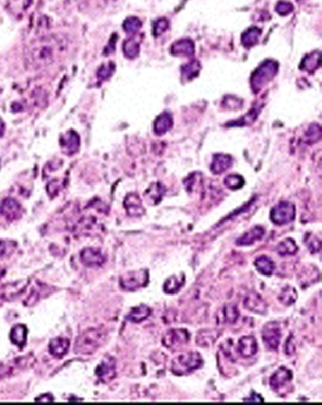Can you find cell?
Returning a JSON list of instances; mask_svg holds the SVG:
<instances>
[{"label":"cell","instance_id":"21","mask_svg":"<svg viewBox=\"0 0 322 405\" xmlns=\"http://www.w3.org/2000/svg\"><path fill=\"white\" fill-rule=\"evenodd\" d=\"M184 284H185L184 274L182 273L181 275H173L164 282V293L168 295H174L181 290Z\"/></svg>","mask_w":322,"mask_h":405},{"label":"cell","instance_id":"36","mask_svg":"<svg viewBox=\"0 0 322 405\" xmlns=\"http://www.w3.org/2000/svg\"><path fill=\"white\" fill-rule=\"evenodd\" d=\"M142 27V22L139 18L131 16L127 18L123 23V29L128 34H135Z\"/></svg>","mask_w":322,"mask_h":405},{"label":"cell","instance_id":"20","mask_svg":"<svg viewBox=\"0 0 322 405\" xmlns=\"http://www.w3.org/2000/svg\"><path fill=\"white\" fill-rule=\"evenodd\" d=\"M165 191L166 189L162 183L156 182L148 187V189L145 193V197L147 202L150 203L151 205H156L161 202Z\"/></svg>","mask_w":322,"mask_h":405},{"label":"cell","instance_id":"8","mask_svg":"<svg viewBox=\"0 0 322 405\" xmlns=\"http://www.w3.org/2000/svg\"><path fill=\"white\" fill-rule=\"evenodd\" d=\"M262 338L266 347L270 351H277L281 339V330L277 322H270L264 325L262 332Z\"/></svg>","mask_w":322,"mask_h":405},{"label":"cell","instance_id":"19","mask_svg":"<svg viewBox=\"0 0 322 405\" xmlns=\"http://www.w3.org/2000/svg\"><path fill=\"white\" fill-rule=\"evenodd\" d=\"M233 164V158L227 154H216L213 157L211 171L214 174H222Z\"/></svg>","mask_w":322,"mask_h":405},{"label":"cell","instance_id":"26","mask_svg":"<svg viewBox=\"0 0 322 405\" xmlns=\"http://www.w3.org/2000/svg\"><path fill=\"white\" fill-rule=\"evenodd\" d=\"M321 64V54L320 52H313L305 56L301 64L300 68L309 73H314Z\"/></svg>","mask_w":322,"mask_h":405},{"label":"cell","instance_id":"17","mask_svg":"<svg viewBox=\"0 0 322 405\" xmlns=\"http://www.w3.org/2000/svg\"><path fill=\"white\" fill-rule=\"evenodd\" d=\"M171 54L180 57H190L195 53V45L190 39H181L176 41L171 46Z\"/></svg>","mask_w":322,"mask_h":405},{"label":"cell","instance_id":"38","mask_svg":"<svg viewBox=\"0 0 322 405\" xmlns=\"http://www.w3.org/2000/svg\"><path fill=\"white\" fill-rule=\"evenodd\" d=\"M305 244L307 246V248L309 249L312 253H316L319 252L320 249H321V242L319 239H317L316 236L314 235H307V238L305 239Z\"/></svg>","mask_w":322,"mask_h":405},{"label":"cell","instance_id":"2","mask_svg":"<svg viewBox=\"0 0 322 405\" xmlns=\"http://www.w3.org/2000/svg\"><path fill=\"white\" fill-rule=\"evenodd\" d=\"M203 365V359L197 352L182 353L171 361L170 370L177 376H183L200 369Z\"/></svg>","mask_w":322,"mask_h":405},{"label":"cell","instance_id":"28","mask_svg":"<svg viewBox=\"0 0 322 405\" xmlns=\"http://www.w3.org/2000/svg\"><path fill=\"white\" fill-rule=\"evenodd\" d=\"M261 34H262V31L260 29H257V28L253 27V28H251V29L246 30L242 34L241 42H242L243 46L245 47H248V48L254 47L257 44Z\"/></svg>","mask_w":322,"mask_h":405},{"label":"cell","instance_id":"7","mask_svg":"<svg viewBox=\"0 0 322 405\" xmlns=\"http://www.w3.org/2000/svg\"><path fill=\"white\" fill-rule=\"evenodd\" d=\"M190 339L189 332L184 329H172L165 333L163 337V345L171 351H176L179 347L187 344Z\"/></svg>","mask_w":322,"mask_h":405},{"label":"cell","instance_id":"31","mask_svg":"<svg viewBox=\"0 0 322 405\" xmlns=\"http://www.w3.org/2000/svg\"><path fill=\"white\" fill-rule=\"evenodd\" d=\"M298 299V293L294 287L291 286H287L283 289L281 290L280 296H279V300L281 301L282 304L289 306L294 304Z\"/></svg>","mask_w":322,"mask_h":405},{"label":"cell","instance_id":"42","mask_svg":"<svg viewBox=\"0 0 322 405\" xmlns=\"http://www.w3.org/2000/svg\"><path fill=\"white\" fill-rule=\"evenodd\" d=\"M244 401L249 402V403H261V402H263V398L259 394L252 392L250 397L244 399Z\"/></svg>","mask_w":322,"mask_h":405},{"label":"cell","instance_id":"3","mask_svg":"<svg viewBox=\"0 0 322 405\" xmlns=\"http://www.w3.org/2000/svg\"><path fill=\"white\" fill-rule=\"evenodd\" d=\"M279 70V64L273 60H267L252 73L251 86L254 93L260 92L270 82Z\"/></svg>","mask_w":322,"mask_h":405},{"label":"cell","instance_id":"39","mask_svg":"<svg viewBox=\"0 0 322 405\" xmlns=\"http://www.w3.org/2000/svg\"><path fill=\"white\" fill-rule=\"evenodd\" d=\"M168 21L165 18H160L153 25V34L154 36H160L163 34L166 29H168Z\"/></svg>","mask_w":322,"mask_h":405},{"label":"cell","instance_id":"15","mask_svg":"<svg viewBox=\"0 0 322 405\" xmlns=\"http://www.w3.org/2000/svg\"><path fill=\"white\" fill-rule=\"evenodd\" d=\"M81 259L85 266L90 267L102 266L105 263V257L101 253L100 249L93 248L83 249L81 253Z\"/></svg>","mask_w":322,"mask_h":405},{"label":"cell","instance_id":"10","mask_svg":"<svg viewBox=\"0 0 322 405\" xmlns=\"http://www.w3.org/2000/svg\"><path fill=\"white\" fill-rule=\"evenodd\" d=\"M116 360L109 356L106 357L101 363L100 365L98 366L97 369V375L100 378V381L103 382H110L115 379V377L117 375V371H116Z\"/></svg>","mask_w":322,"mask_h":405},{"label":"cell","instance_id":"41","mask_svg":"<svg viewBox=\"0 0 322 405\" xmlns=\"http://www.w3.org/2000/svg\"><path fill=\"white\" fill-rule=\"evenodd\" d=\"M113 71H115V65H113L112 63L103 64V65L100 67L99 72H98V77H99L100 79H101V80L105 81V80L109 79V78L112 75Z\"/></svg>","mask_w":322,"mask_h":405},{"label":"cell","instance_id":"13","mask_svg":"<svg viewBox=\"0 0 322 405\" xmlns=\"http://www.w3.org/2000/svg\"><path fill=\"white\" fill-rule=\"evenodd\" d=\"M60 144L62 146L63 152L66 155L71 156L79 151L80 137L74 131H69L61 137Z\"/></svg>","mask_w":322,"mask_h":405},{"label":"cell","instance_id":"46","mask_svg":"<svg viewBox=\"0 0 322 405\" xmlns=\"http://www.w3.org/2000/svg\"><path fill=\"white\" fill-rule=\"evenodd\" d=\"M5 250H6V246H5V243L0 241V257H1V256H3L4 252H5Z\"/></svg>","mask_w":322,"mask_h":405},{"label":"cell","instance_id":"43","mask_svg":"<svg viewBox=\"0 0 322 405\" xmlns=\"http://www.w3.org/2000/svg\"><path fill=\"white\" fill-rule=\"evenodd\" d=\"M96 1L99 4V6L105 9L107 7L111 6L112 4H115L118 0H96Z\"/></svg>","mask_w":322,"mask_h":405},{"label":"cell","instance_id":"23","mask_svg":"<svg viewBox=\"0 0 322 405\" xmlns=\"http://www.w3.org/2000/svg\"><path fill=\"white\" fill-rule=\"evenodd\" d=\"M173 125V119L169 113L164 112L154 122V132L157 135H163L168 132Z\"/></svg>","mask_w":322,"mask_h":405},{"label":"cell","instance_id":"22","mask_svg":"<svg viewBox=\"0 0 322 405\" xmlns=\"http://www.w3.org/2000/svg\"><path fill=\"white\" fill-rule=\"evenodd\" d=\"M151 315V309L146 304H140L139 306L135 307L131 309L129 315L126 317L132 323H140L142 321L146 320Z\"/></svg>","mask_w":322,"mask_h":405},{"label":"cell","instance_id":"12","mask_svg":"<svg viewBox=\"0 0 322 405\" xmlns=\"http://www.w3.org/2000/svg\"><path fill=\"white\" fill-rule=\"evenodd\" d=\"M258 352V344L255 337L246 336L241 337L237 344V353L242 358H251Z\"/></svg>","mask_w":322,"mask_h":405},{"label":"cell","instance_id":"33","mask_svg":"<svg viewBox=\"0 0 322 405\" xmlns=\"http://www.w3.org/2000/svg\"><path fill=\"white\" fill-rule=\"evenodd\" d=\"M123 51L127 58L135 59L138 56L140 51L139 44L132 38L125 41L123 45Z\"/></svg>","mask_w":322,"mask_h":405},{"label":"cell","instance_id":"5","mask_svg":"<svg viewBox=\"0 0 322 405\" xmlns=\"http://www.w3.org/2000/svg\"><path fill=\"white\" fill-rule=\"evenodd\" d=\"M149 282V274L146 269L129 271L124 274L119 280L120 286L126 291H135L145 287Z\"/></svg>","mask_w":322,"mask_h":405},{"label":"cell","instance_id":"40","mask_svg":"<svg viewBox=\"0 0 322 405\" xmlns=\"http://www.w3.org/2000/svg\"><path fill=\"white\" fill-rule=\"evenodd\" d=\"M275 10L276 12H278L280 15L285 16V15H287L290 12H293L294 7H293L292 3L288 2V1H280L276 5Z\"/></svg>","mask_w":322,"mask_h":405},{"label":"cell","instance_id":"6","mask_svg":"<svg viewBox=\"0 0 322 405\" xmlns=\"http://www.w3.org/2000/svg\"><path fill=\"white\" fill-rule=\"evenodd\" d=\"M296 208L295 205L288 201H281L276 204L270 211V220L276 225H286L295 219Z\"/></svg>","mask_w":322,"mask_h":405},{"label":"cell","instance_id":"35","mask_svg":"<svg viewBox=\"0 0 322 405\" xmlns=\"http://www.w3.org/2000/svg\"><path fill=\"white\" fill-rule=\"evenodd\" d=\"M321 138V127L318 124L311 125L305 133V140L307 144H315Z\"/></svg>","mask_w":322,"mask_h":405},{"label":"cell","instance_id":"24","mask_svg":"<svg viewBox=\"0 0 322 405\" xmlns=\"http://www.w3.org/2000/svg\"><path fill=\"white\" fill-rule=\"evenodd\" d=\"M69 345L70 343L68 339L63 337H57L49 343V353H51L53 356L61 358L65 356V353L68 352Z\"/></svg>","mask_w":322,"mask_h":405},{"label":"cell","instance_id":"30","mask_svg":"<svg viewBox=\"0 0 322 405\" xmlns=\"http://www.w3.org/2000/svg\"><path fill=\"white\" fill-rule=\"evenodd\" d=\"M199 71H200V64L198 61L194 60L192 62H190L189 64H185V65L182 66V79H184L186 81H190V80L194 79L195 77L199 75Z\"/></svg>","mask_w":322,"mask_h":405},{"label":"cell","instance_id":"9","mask_svg":"<svg viewBox=\"0 0 322 405\" xmlns=\"http://www.w3.org/2000/svg\"><path fill=\"white\" fill-rule=\"evenodd\" d=\"M244 307L250 312L264 315L268 312V304L263 298L256 292L248 293L244 300Z\"/></svg>","mask_w":322,"mask_h":405},{"label":"cell","instance_id":"37","mask_svg":"<svg viewBox=\"0 0 322 405\" xmlns=\"http://www.w3.org/2000/svg\"><path fill=\"white\" fill-rule=\"evenodd\" d=\"M259 113H260L259 108H253L249 112V114H247L246 116H243L239 120L232 122V125H229V126H245V125L252 124L256 120Z\"/></svg>","mask_w":322,"mask_h":405},{"label":"cell","instance_id":"18","mask_svg":"<svg viewBox=\"0 0 322 405\" xmlns=\"http://www.w3.org/2000/svg\"><path fill=\"white\" fill-rule=\"evenodd\" d=\"M264 229L262 226H255L250 231L245 232L241 237L236 240L237 246H251L252 244L261 240L264 235Z\"/></svg>","mask_w":322,"mask_h":405},{"label":"cell","instance_id":"4","mask_svg":"<svg viewBox=\"0 0 322 405\" xmlns=\"http://www.w3.org/2000/svg\"><path fill=\"white\" fill-rule=\"evenodd\" d=\"M103 340L101 330L91 329L86 330L77 338L75 352L80 354H91L94 353Z\"/></svg>","mask_w":322,"mask_h":405},{"label":"cell","instance_id":"45","mask_svg":"<svg viewBox=\"0 0 322 405\" xmlns=\"http://www.w3.org/2000/svg\"><path fill=\"white\" fill-rule=\"evenodd\" d=\"M4 132H5V124H4L3 120L0 118V137L3 136Z\"/></svg>","mask_w":322,"mask_h":405},{"label":"cell","instance_id":"27","mask_svg":"<svg viewBox=\"0 0 322 405\" xmlns=\"http://www.w3.org/2000/svg\"><path fill=\"white\" fill-rule=\"evenodd\" d=\"M298 246L292 238H287L281 241L277 246V252L281 257L292 256L298 252Z\"/></svg>","mask_w":322,"mask_h":405},{"label":"cell","instance_id":"11","mask_svg":"<svg viewBox=\"0 0 322 405\" xmlns=\"http://www.w3.org/2000/svg\"><path fill=\"white\" fill-rule=\"evenodd\" d=\"M292 379V371L285 366H281L270 377V388H272L274 391H278L281 388H285L288 382H291Z\"/></svg>","mask_w":322,"mask_h":405},{"label":"cell","instance_id":"32","mask_svg":"<svg viewBox=\"0 0 322 405\" xmlns=\"http://www.w3.org/2000/svg\"><path fill=\"white\" fill-rule=\"evenodd\" d=\"M223 316L224 321L228 324H234L240 316L237 307L234 304H227L223 309Z\"/></svg>","mask_w":322,"mask_h":405},{"label":"cell","instance_id":"34","mask_svg":"<svg viewBox=\"0 0 322 405\" xmlns=\"http://www.w3.org/2000/svg\"><path fill=\"white\" fill-rule=\"evenodd\" d=\"M224 185L231 190H238L245 185V179L240 175H229L224 179Z\"/></svg>","mask_w":322,"mask_h":405},{"label":"cell","instance_id":"1","mask_svg":"<svg viewBox=\"0 0 322 405\" xmlns=\"http://www.w3.org/2000/svg\"><path fill=\"white\" fill-rule=\"evenodd\" d=\"M67 48L68 40L65 35L43 36L31 42L25 49V63L29 69L47 68L62 58Z\"/></svg>","mask_w":322,"mask_h":405},{"label":"cell","instance_id":"16","mask_svg":"<svg viewBox=\"0 0 322 405\" xmlns=\"http://www.w3.org/2000/svg\"><path fill=\"white\" fill-rule=\"evenodd\" d=\"M0 213L8 220H15L20 217L22 209L20 204L13 198H6L1 203Z\"/></svg>","mask_w":322,"mask_h":405},{"label":"cell","instance_id":"25","mask_svg":"<svg viewBox=\"0 0 322 405\" xmlns=\"http://www.w3.org/2000/svg\"><path fill=\"white\" fill-rule=\"evenodd\" d=\"M254 266L258 272L263 276H270L274 272L275 264L268 256H259L254 261Z\"/></svg>","mask_w":322,"mask_h":405},{"label":"cell","instance_id":"29","mask_svg":"<svg viewBox=\"0 0 322 405\" xmlns=\"http://www.w3.org/2000/svg\"><path fill=\"white\" fill-rule=\"evenodd\" d=\"M27 332V328L24 325H16L15 327H13L10 334V338L12 343L19 347H23L26 344Z\"/></svg>","mask_w":322,"mask_h":405},{"label":"cell","instance_id":"44","mask_svg":"<svg viewBox=\"0 0 322 405\" xmlns=\"http://www.w3.org/2000/svg\"><path fill=\"white\" fill-rule=\"evenodd\" d=\"M52 395L50 394H45L42 395L38 399H36V401H53Z\"/></svg>","mask_w":322,"mask_h":405},{"label":"cell","instance_id":"14","mask_svg":"<svg viewBox=\"0 0 322 405\" xmlns=\"http://www.w3.org/2000/svg\"><path fill=\"white\" fill-rule=\"evenodd\" d=\"M124 206L130 216L139 217L145 214V209L142 204V200L139 196L135 193H130L126 197L124 200Z\"/></svg>","mask_w":322,"mask_h":405}]
</instances>
